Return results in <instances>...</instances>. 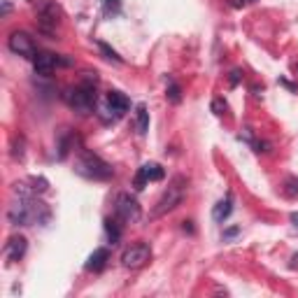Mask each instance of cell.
<instances>
[{"label": "cell", "mask_w": 298, "mask_h": 298, "mask_svg": "<svg viewBox=\"0 0 298 298\" xmlns=\"http://www.w3.org/2000/svg\"><path fill=\"white\" fill-rule=\"evenodd\" d=\"M96 84H98V74L96 72H86L84 80L80 82L77 86L68 89L63 93L65 103L77 112V115H91L93 107H96V100H98V93H96Z\"/></svg>", "instance_id": "cell-1"}, {"label": "cell", "mask_w": 298, "mask_h": 298, "mask_svg": "<svg viewBox=\"0 0 298 298\" xmlns=\"http://www.w3.org/2000/svg\"><path fill=\"white\" fill-rule=\"evenodd\" d=\"M74 172L82 175L86 179H93V182H105V179L115 177V170L107 161H103L98 154L89 152V149H82L77 161H74Z\"/></svg>", "instance_id": "cell-2"}, {"label": "cell", "mask_w": 298, "mask_h": 298, "mask_svg": "<svg viewBox=\"0 0 298 298\" xmlns=\"http://www.w3.org/2000/svg\"><path fill=\"white\" fill-rule=\"evenodd\" d=\"M184 196H187V177H175L170 184H168V189L161 194V198L156 201V205L152 207V212H149V217L152 219H159L163 217V214L172 212L175 207L179 205V203L184 201Z\"/></svg>", "instance_id": "cell-3"}, {"label": "cell", "mask_w": 298, "mask_h": 298, "mask_svg": "<svg viewBox=\"0 0 298 298\" xmlns=\"http://www.w3.org/2000/svg\"><path fill=\"white\" fill-rule=\"evenodd\" d=\"M35 10H38V19H40V30L52 38L58 21H61V17H63L61 7L56 5V0H38Z\"/></svg>", "instance_id": "cell-4"}, {"label": "cell", "mask_w": 298, "mask_h": 298, "mask_svg": "<svg viewBox=\"0 0 298 298\" xmlns=\"http://www.w3.org/2000/svg\"><path fill=\"white\" fill-rule=\"evenodd\" d=\"M70 65H72V58L58 56V54H49V52L35 54V58H33V70H35V74H40V77H49L56 68H70Z\"/></svg>", "instance_id": "cell-5"}, {"label": "cell", "mask_w": 298, "mask_h": 298, "mask_svg": "<svg viewBox=\"0 0 298 298\" xmlns=\"http://www.w3.org/2000/svg\"><path fill=\"white\" fill-rule=\"evenodd\" d=\"M7 221L12 226H28L33 221V196H19V201L7 207Z\"/></svg>", "instance_id": "cell-6"}, {"label": "cell", "mask_w": 298, "mask_h": 298, "mask_svg": "<svg viewBox=\"0 0 298 298\" xmlns=\"http://www.w3.org/2000/svg\"><path fill=\"white\" fill-rule=\"evenodd\" d=\"M115 217H119L124 224H133L142 217V210H140V203L135 196L131 194H119L115 201Z\"/></svg>", "instance_id": "cell-7"}, {"label": "cell", "mask_w": 298, "mask_h": 298, "mask_svg": "<svg viewBox=\"0 0 298 298\" xmlns=\"http://www.w3.org/2000/svg\"><path fill=\"white\" fill-rule=\"evenodd\" d=\"M149 256H152V249H149L147 242H135V245L124 249V254H121V264L126 266V268H142V266L149 261Z\"/></svg>", "instance_id": "cell-8"}, {"label": "cell", "mask_w": 298, "mask_h": 298, "mask_svg": "<svg viewBox=\"0 0 298 298\" xmlns=\"http://www.w3.org/2000/svg\"><path fill=\"white\" fill-rule=\"evenodd\" d=\"M7 47H10L12 54L17 56H23V58H35V45H33V38L23 30H14V33L7 38Z\"/></svg>", "instance_id": "cell-9"}, {"label": "cell", "mask_w": 298, "mask_h": 298, "mask_svg": "<svg viewBox=\"0 0 298 298\" xmlns=\"http://www.w3.org/2000/svg\"><path fill=\"white\" fill-rule=\"evenodd\" d=\"M128 107H131V100H128L126 93H121V91H109L107 93V109H105V112H109L115 119L126 115Z\"/></svg>", "instance_id": "cell-10"}, {"label": "cell", "mask_w": 298, "mask_h": 298, "mask_svg": "<svg viewBox=\"0 0 298 298\" xmlns=\"http://www.w3.org/2000/svg\"><path fill=\"white\" fill-rule=\"evenodd\" d=\"M26 249H28V240H26L23 235H14L5 245V254L10 261H21V258L26 256Z\"/></svg>", "instance_id": "cell-11"}, {"label": "cell", "mask_w": 298, "mask_h": 298, "mask_svg": "<svg viewBox=\"0 0 298 298\" xmlns=\"http://www.w3.org/2000/svg\"><path fill=\"white\" fill-rule=\"evenodd\" d=\"M231 212H233V194L229 191V194L224 196L221 201H219L217 205H214V210H212V219H214L217 224H224L226 219L231 217Z\"/></svg>", "instance_id": "cell-12"}, {"label": "cell", "mask_w": 298, "mask_h": 298, "mask_svg": "<svg viewBox=\"0 0 298 298\" xmlns=\"http://www.w3.org/2000/svg\"><path fill=\"white\" fill-rule=\"evenodd\" d=\"M109 261V252L105 249V247H98V249H93V254L89 256V261H86V270H93V273H98V270H103L105 264Z\"/></svg>", "instance_id": "cell-13"}, {"label": "cell", "mask_w": 298, "mask_h": 298, "mask_svg": "<svg viewBox=\"0 0 298 298\" xmlns=\"http://www.w3.org/2000/svg\"><path fill=\"white\" fill-rule=\"evenodd\" d=\"M135 128H138L140 135H147V131H149V112L144 103H140L135 107Z\"/></svg>", "instance_id": "cell-14"}, {"label": "cell", "mask_w": 298, "mask_h": 298, "mask_svg": "<svg viewBox=\"0 0 298 298\" xmlns=\"http://www.w3.org/2000/svg\"><path fill=\"white\" fill-rule=\"evenodd\" d=\"M121 219L119 217H107L105 219V233H107V240L112 242V245H117L119 242V238H121Z\"/></svg>", "instance_id": "cell-15"}, {"label": "cell", "mask_w": 298, "mask_h": 298, "mask_svg": "<svg viewBox=\"0 0 298 298\" xmlns=\"http://www.w3.org/2000/svg\"><path fill=\"white\" fill-rule=\"evenodd\" d=\"M140 170L144 172V177H147L149 182H161V179L166 177V170H163L159 163H144V166H140Z\"/></svg>", "instance_id": "cell-16"}, {"label": "cell", "mask_w": 298, "mask_h": 298, "mask_svg": "<svg viewBox=\"0 0 298 298\" xmlns=\"http://www.w3.org/2000/svg\"><path fill=\"white\" fill-rule=\"evenodd\" d=\"M168 89H166V98L168 100H170L172 105H179L182 103V89H179V84L175 80H172V77H168Z\"/></svg>", "instance_id": "cell-17"}, {"label": "cell", "mask_w": 298, "mask_h": 298, "mask_svg": "<svg viewBox=\"0 0 298 298\" xmlns=\"http://www.w3.org/2000/svg\"><path fill=\"white\" fill-rule=\"evenodd\" d=\"M96 47H98V49H100V52H103V56H105V58H109V61H115V63H119V65L124 63V58H121L119 54H117L115 49H112V47L107 45V42H103V40H96Z\"/></svg>", "instance_id": "cell-18"}, {"label": "cell", "mask_w": 298, "mask_h": 298, "mask_svg": "<svg viewBox=\"0 0 298 298\" xmlns=\"http://www.w3.org/2000/svg\"><path fill=\"white\" fill-rule=\"evenodd\" d=\"M23 154H26V140H23V135H17L14 142H12V156L21 161Z\"/></svg>", "instance_id": "cell-19"}, {"label": "cell", "mask_w": 298, "mask_h": 298, "mask_svg": "<svg viewBox=\"0 0 298 298\" xmlns=\"http://www.w3.org/2000/svg\"><path fill=\"white\" fill-rule=\"evenodd\" d=\"M284 194L298 198V177H287L284 179Z\"/></svg>", "instance_id": "cell-20"}, {"label": "cell", "mask_w": 298, "mask_h": 298, "mask_svg": "<svg viewBox=\"0 0 298 298\" xmlns=\"http://www.w3.org/2000/svg\"><path fill=\"white\" fill-rule=\"evenodd\" d=\"M103 7L107 14H119L121 12V0H103Z\"/></svg>", "instance_id": "cell-21"}, {"label": "cell", "mask_w": 298, "mask_h": 298, "mask_svg": "<svg viewBox=\"0 0 298 298\" xmlns=\"http://www.w3.org/2000/svg\"><path fill=\"white\" fill-rule=\"evenodd\" d=\"M226 109H229L226 100H224V98H214V100H212V112H214V115H219V117H221L224 112H226Z\"/></svg>", "instance_id": "cell-22"}, {"label": "cell", "mask_w": 298, "mask_h": 298, "mask_svg": "<svg viewBox=\"0 0 298 298\" xmlns=\"http://www.w3.org/2000/svg\"><path fill=\"white\" fill-rule=\"evenodd\" d=\"M30 184H33L30 189H33V191H40V194H42V191H47V187H49L45 177H33V179H30Z\"/></svg>", "instance_id": "cell-23"}, {"label": "cell", "mask_w": 298, "mask_h": 298, "mask_svg": "<svg viewBox=\"0 0 298 298\" xmlns=\"http://www.w3.org/2000/svg\"><path fill=\"white\" fill-rule=\"evenodd\" d=\"M254 147H256L258 154H268V152H270V144L268 142H254Z\"/></svg>", "instance_id": "cell-24"}, {"label": "cell", "mask_w": 298, "mask_h": 298, "mask_svg": "<svg viewBox=\"0 0 298 298\" xmlns=\"http://www.w3.org/2000/svg\"><path fill=\"white\" fill-rule=\"evenodd\" d=\"M240 82V70H231V84H238Z\"/></svg>", "instance_id": "cell-25"}, {"label": "cell", "mask_w": 298, "mask_h": 298, "mask_svg": "<svg viewBox=\"0 0 298 298\" xmlns=\"http://www.w3.org/2000/svg\"><path fill=\"white\" fill-rule=\"evenodd\" d=\"M10 12H12V3L10 0H3V17H7Z\"/></svg>", "instance_id": "cell-26"}, {"label": "cell", "mask_w": 298, "mask_h": 298, "mask_svg": "<svg viewBox=\"0 0 298 298\" xmlns=\"http://www.w3.org/2000/svg\"><path fill=\"white\" fill-rule=\"evenodd\" d=\"M238 226H233V229H229V231H224V238H233V235H238Z\"/></svg>", "instance_id": "cell-27"}, {"label": "cell", "mask_w": 298, "mask_h": 298, "mask_svg": "<svg viewBox=\"0 0 298 298\" xmlns=\"http://www.w3.org/2000/svg\"><path fill=\"white\" fill-rule=\"evenodd\" d=\"M191 224H194V221H184L182 229H184V231H189V233H194V226H191Z\"/></svg>", "instance_id": "cell-28"}, {"label": "cell", "mask_w": 298, "mask_h": 298, "mask_svg": "<svg viewBox=\"0 0 298 298\" xmlns=\"http://www.w3.org/2000/svg\"><path fill=\"white\" fill-rule=\"evenodd\" d=\"M280 82H282L284 86H287V89H291V91H293V84H291V82H287V80H280Z\"/></svg>", "instance_id": "cell-29"}, {"label": "cell", "mask_w": 298, "mask_h": 298, "mask_svg": "<svg viewBox=\"0 0 298 298\" xmlns=\"http://www.w3.org/2000/svg\"><path fill=\"white\" fill-rule=\"evenodd\" d=\"M291 221H293V224H296V226H298V212H293V214H291Z\"/></svg>", "instance_id": "cell-30"}, {"label": "cell", "mask_w": 298, "mask_h": 298, "mask_svg": "<svg viewBox=\"0 0 298 298\" xmlns=\"http://www.w3.org/2000/svg\"><path fill=\"white\" fill-rule=\"evenodd\" d=\"M293 70H296V74H298V63H293Z\"/></svg>", "instance_id": "cell-31"}, {"label": "cell", "mask_w": 298, "mask_h": 298, "mask_svg": "<svg viewBox=\"0 0 298 298\" xmlns=\"http://www.w3.org/2000/svg\"><path fill=\"white\" fill-rule=\"evenodd\" d=\"M247 3H256V0H247Z\"/></svg>", "instance_id": "cell-32"}]
</instances>
